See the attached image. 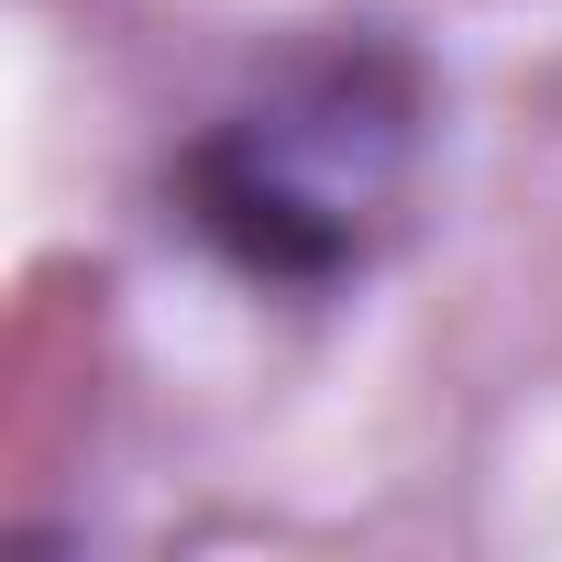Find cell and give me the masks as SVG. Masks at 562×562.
<instances>
[{
  "mask_svg": "<svg viewBox=\"0 0 562 562\" xmlns=\"http://www.w3.org/2000/svg\"><path fill=\"white\" fill-rule=\"evenodd\" d=\"M430 78L386 23H331L276 45L188 144H177V221L254 288L321 299L375 265L419 188Z\"/></svg>",
  "mask_w": 562,
  "mask_h": 562,
  "instance_id": "1",
  "label": "cell"
}]
</instances>
